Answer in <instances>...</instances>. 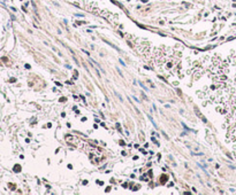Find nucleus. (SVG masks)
<instances>
[{"label":"nucleus","mask_w":236,"mask_h":195,"mask_svg":"<svg viewBox=\"0 0 236 195\" xmlns=\"http://www.w3.org/2000/svg\"><path fill=\"white\" fill-rule=\"evenodd\" d=\"M21 168L20 165H15V168H14V170H15V172H19V170H20Z\"/></svg>","instance_id":"obj_1"}]
</instances>
